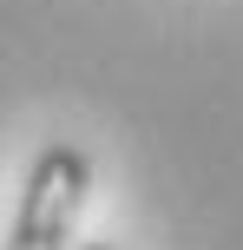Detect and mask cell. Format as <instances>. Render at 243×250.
Returning <instances> with one entry per match:
<instances>
[{"label": "cell", "mask_w": 243, "mask_h": 250, "mask_svg": "<svg viewBox=\"0 0 243 250\" xmlns=\"http://www.w3.org/2000/svg\"><path fill=\"white\" fill-rule=\"evenodd\" d=\"M79 250H112V244H79Z\"/></svg>", "instance_id": "7a4b0ae2"}, {"label": "cell", "mask_w": 243, "mask_h": 250, "mask_svg": "<svg viewBox=\"0 0 243 250\" xmlns=\"http://www.w3.org/2000/svg\"><path fill=\"white\" fill-rule=\"evenodd\" d=\"M92 191V158L73 145V138H53L39 145L33 171L20 185V211H13V230L0 250H73V224L86 211Z\"/></svg>", "instance_id": "6da1fadb"}]
</instances>
